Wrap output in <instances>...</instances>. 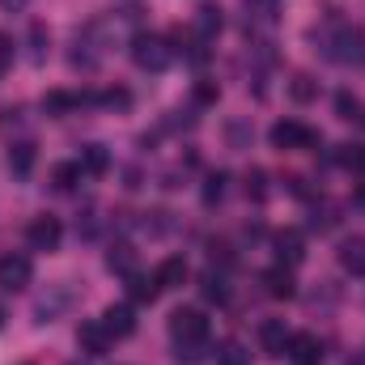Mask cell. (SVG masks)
Here are the masks:
<instances>
[{"label":"cell","instance_id":"e0dca14e","mask_svg":"<svg viewBox=\"0 0 365 365\" xmlns=\"http://www.w3.org/2000/svg\"><path fill=\"white\" fill-rule=\"evenodd\" d=\"M158 284L162 289H182V280H187V264H182L179 255H170V259H162V268H158Z\"/></svg>","mask_w":365,"mask_h":365},{"label":"cell","instance_id":"4fadbf2b","mask_svg":"<svg viewBox=\"0 0 365 365\" xmlns=\"http://www.w3.org/2000/svg\"><path fill=\"white\" fill-rule=\"evenodd\" d=\"M259 344H264V353H272V357H280V353H284V344H289L284 319H268V323L259 327Z\"/></svg>","mask_w":365,"mask_h":365},{"label":"cell","instance_id":"484cf974","mask_svg":"<svg viewBox=\"0 0 365 365\" xmlns=\"http://www.w3.org/2000/svg\"><path fill=\"white\" fill-rule=\"evenodd\" d=\"M225 195V175H212V179L204 182V204H217Z\"/></svg>","mask_w":365,"mask_h":365},{"label":"cell","instance_id":"cb8c5ba5","mask_svg":"<svg viewBox=\"0 0 365 365\" xmlns=\"http://www.w3.org/2000/svg\"><path fill=\"white\" fill-rule=\"evenodd\" d=\"M43 56H47V30H43V21H34L30 26V60L38 64Z\"/></svg>","mask_w":365,"mask_h":365},{"label":"cell","instance_id":"603a6c76","mask_svg":"<svg viewBox=\"0 0 365 365\" xmlns=\"http://www.w3.org/2000/svg\"><path fill=\"white\" fill-rule=\"evenodd\" d=\"M340 166L365 175V145H344V149H340Z\"/></svg>","mask_w":365,"mask_h":365},{"label":"cell","instance_id":"ac0fdd59","mask_svg":"<svg viewBox=\"0 0 365 365\" xmlns=\"http://www.w3.org/2000/svg\"><path fill=\"white\" fill-rule=\"evenodd\" d=\"M81 102H90V98H86V93H47V98H43V110H47V115H68V110H73V106H81Z\"/></svg>","mask_w":365,"mask_h":365},{"label":"cell","instance_id":"5b68a950","mask_svg":"<svg viewBox=\"0 0 365 365\" xmlns=\"http://www.w3.org/2000/svg\"><path fill=\"white\" fill-rule=\"evenodd\" d=\"M60 238H64V230H60L56 217H34V221L26 225V242H30V251H56Z\"/></svg>","mask_w":365,"mask_h":365},{"label":"cell","instance_id":"44dd1931","mask_svg":"<svg viewBox=\"0 0 365 365\" xmlns=\"http://www.w3.org/2000/svg\"><path fill=\"white\" fill-rule=\"evenodd\" d=\"M217 365H251V353H247L238 340H225V344L217 349Z\"/></svg>","mask_w":365,"mask_h":365},{"label":"cell","instance_id":"8fae6325","mask_svg":"<svg viewBox=\"0 0 365 365\" xmlns=\"http://www.w3.org/2000/svg\"><path fill=\"white\" fill-rule=\"evenodd\" d=\"M34 158H38V149H34V140H17V145L9 149V170H13L17 179H26V175L34 170Z\"/></svg>","mask_w":365,"mask_h":365},{"label":"cell","instance_id":"e575fe53","mask_svg":"<svg viewBox=\"0 0 365 365\" xmlns=\"http://www.w3.org/2000/svg\"><path fill=\"white\" fill-rule=\"evenodd\" d=\"M349 365H365V361H349Z\"/></svg>","mask_w":365,"mask_h":365},{"label":"cell","instance_id":"9c48e42d","mask_svg":"<svg viewBox=\"0 0 365 365\" xmlns=\"http://www.w3.org/2000/svg\"><path fill=\"white\" fill-rule=\"evenodd\" d=\"M102 323H106V331H110L115 340H123V336H132V331H136V310H132L128 302L106 306V310H102Z\"/></svg>","mask_w":365,"mask_h":365},{"label":"cell","instance_id":"2e32d148","mask_svg":"<svg viewBox=\"0 0 365 365\" xmlns=\"http://www.w3.org/2000/svg\"><path fill=\"white\" fill-rule=\"evenodd\" d=\"M77 166H81V175H93V179H98V175H106V166H110V153H106L102 145H86Z\"/></svg>","mask_w":365,"mask_h":365},{"label":"cell","instance_id":"3957f363","mask_svg":"<svg viewBox=\"0 0 365 365\" xmlns=\"http://www.w3.org/2000/svg\"><path fill=\"white\" fill-rule=\"evenodd\" d=\"M132 60H136V68H145V73H162V68L170 64V47H166V38H158V34H136V38H132Z\"/></svg>","mask_w":365,"mask_h":365},{"label":"cell","instance_id":"f1b7e54d","mask_svg":"<svg viewBox=\"0 0 365 365\" xmlns=\"http://www.w3.org/2000/svg\"><path fill=\"white\" fill-rule=\"evenodd\" d=\"M336 110H340V119H357L361 102H357V98H349V93H340V98H336Z\"/></svg>","mask_w":365,"mask_h":365},{"label":"cell","instance_id":"d4e9b609","mask_svg":"<svg viewBox=\"0 0 365 365\" xmlns=\"http://www.w3.org/2000/svg\"><path fill=\"white\" fill-rule=\"evenodd\" d=\"M204 297H208V302H225V280L217 272L204 276Z\"/></svg>","mask_w":365,"mask_h":365},{"label":"cell","instance_id":"7402d4cb","mask_svg":"<svg viewBox=\"0 0 365 365\" xmlns=\"http://www.w3.org/2000/svg\"><path fill=\"white\" fill-rule=\"evenodd\" d=\"M158 293H162L158 276H136V272H132V297H136V302H153Z\"/></svg>","mask_w":365,"mask_h":365},{"label":"cell","instance_id":"7a4b0ae2","mask_svg":"<svg viewBox=\"0 0 365 365\" xmlns=\"http://www.w3.org/2000/svg\"><path fill=\"white\" fill-rule=\"evenodd\" d=\"M327 56H331L336 64H353V68H361L365 64V30L349 26V21H336L331 34H327Z\"/></svg>","mask_w":365,"mask_h":365},{"label":"cell","instance_id":"d6a6232c","mask_svg":"<svg viewBox=\"0 0 365 365\" xmlns=\"http://www.w3.org/2000/svg\"><path fill=\"white\" fill-rule=\"evenodd\" d=\"M9 60H13V43H9V34H0V73H4Z\"/></svg>","mask_w":365,"mask_h":365},{"label":"cell","instance_id":"52a82bcc","mask_svg":"<svg viewBox=\"0 0 365 365\" xmlns=\"http://www.w3.org/2000/svg\"><path fill=\"white\" fill-rule=\"evenodd\" d=\"M284 357H289L293 365H319V357H323V344H319L310 331H302V336H289Z\"/></svg>","mask_w":365,"mask_h":365},{"label":"cell","instance_id":"30bf717a","mask_svg":"<svg viewBox=\"0 0 365 365\" xmlns=\"http://www.w3.org/2000/svg\"><path fill=\"white\" fill-rule=\"evenodd\" d=\"M340 264H344V272L365 276V238L361 234H353V238L340 242Z\"/></svg>","mask_w":365,"mask_h":365},{"label":"cell","instance_id":"ba28073f","mask_svg":"<svg viewBox=\"0 0 365 365\" xmlns=\"http://www.w3.org/2000/svg\"><path fill=\"white\" fill-rule=\"evenodd\" d=\"M30 259L26 255H0V289H26L30 284Z\"/></svg>","mask_w":365,"mask_h":365},{"label":"cell","instance_id":"4316f807","mask_svg":"<svg viewBox=\"0 0 365 365\" xmlns=\"http://www.w3.org/2000/svg\"><path fill=\"white\" fill-rule=\"evenodd\" d=\"M217 98H221L217 81H200V86H195V102H200V106H212Z\"/></svg>","mask_w":365,"mask_h":365},{"label":"cell","instance_id":"5bb4252c","mask_svg":"<svg viewBox=\"0 0 365 365\" xmlns=\"http://www.w3.org/2000/svg\"><path fill=\"white\" fill-rule=\"evenodd\" d=\"M264 289H268L272 297H284V302H289V297L297 293V284H293V272H289L284 264H280V268H268V272H264Z\"/></svg>","mask_w":365,"mask_h":365},{"label":"cell","instance_id":"7c38bea8","mask_svg":"<svg viewBox=\"0 0 365 365\" xmlns=\"http://www.w3.org/2000/svg\"><path fill=\"white\" fill-rule=\"evenodd\" d=\"M276 255H280V264H302V255H306L302 234L297 230H280L276 234Z\"/></svg>","mask_w":365,"mask_h":365},{"label":"cell","instance_id":"ffe728a7","mask_svg":"<svg viewBox=\"0 0 365 365\" xmlns=\"http://www.w3.org/2000/svg\"><path fill=\"white\" fill-rule=\"evenodd\" d=\"M77 179H81V166H77V162H64V166L51 170V187H56V191H73Z\"/></svg>","mask_w":365,"mask_h":365},{"label":"cell","instance_id":"83f0119b","mask_svg":"<svg viewBox=\"0 0 365 365\" xmlns=\"http://www.w3.org/2000/svg\"><path fill=\"white\" fill-rule=\"evenodd\" d=\"M247 195H251V200H264V195H268V187H264V170H251V175H247Z\"/></svg>","mask_w":365,"mask_h":365},{"label":"cell","instance_id":"f546056e","mask_svg":"<svg viewBox=\"0 0 365 365\" xmlns=\"http://www.w3.org/2000/svg\"><path fill=\"white\" fill-rule=\"evenodd\" d=\"M293 98H297V102H310V98H314L310 77H293Z\"/></svg>","mask_w":365,"mask_h":365},{"label":"cell","instance_id":"d590c367","mask_svg":"<svg viewBox=\"0 0 365 365\" xmlns=\"http://www.w3.org/2000/svg\"><path fill=\"white\" fill-rule=\"evenodd\" d=\"M361 123H365V115H361Z\"/></svg>","mask_w":365,"mask_h":365},{"label":"cell","instance_id":"836d02e7","mask_svg":"<svg viewBox=\"0 0 365 365\" xmlns=\"http://www.w3.org/2000/svg\"><path fill=\"white\" fill-rule=\"evenodd\" d=\"M30 0H0V9H9V13H17V9H26Z\"/></svg>","mask_w":365,"mask_h":365},{"label":"cell","instance_id":"8992f818","mask_svg":"<svg viewBox=\"0 0 365 365\" xmlns=\"http://www.w3.org/2000/svg\"><path fill=\"white\" fill-rule=\"evenodd\" d=\"M110 331H106V323L102 319H86L81 323V331H77V344H81V353H90V357H102L106 349H110Z\"/></svg>","mask_w":365,"mask_h":365},{"label":"cell","instance_id":"9a60e30c","mask_svg":"<svg viewBox=\"0 0 365 365\" xmlns=\"http://www.w3.org/2000/svg\"><path fill=\"white\" fill-rule=\"evenodd\" d=\"M106 268H110V272H123V276L136 272V251H132V242H115V247L106 251Z\"/></svg>","mask_w":365,"mask_h":365},{"label":"cell","instance_id":"4dcf8cb0","mask_svg":"<svg viewBox=\"0 0 365 365\" xmlns=\"http://www.w3.org/2000/svg\"><path fill=\"white\" fill-rule=\"evenodd\" d=\"M247 9L255 17H276V0H247Z\"/></svg>","mask_w":365,"mask_h":365},{"label":"cell","instance_id":"1f68e13d","mask_svg":"<svg viewBox=\"0 0 365 365\" xmlns=\"http://www.w3.org/2000/svg\"><path fill=\"white\" fill-rule=\"evenodd\" d=\"M93 102H106V106H128V93H123V90H106V93H98Z\"/></svg>","mask_w":365,"mask_h":365},{"label":"cell","instance_id":"6da1fadb","mask_svg":"<svg viewBox=\"0 0 365 365\" xmlns=\"http://www.w3.org/2000/svg\"><path fill=\"white\" fill-rule=\"evenodd\" d=\"M170 336H175V344H179V361L195 365L200 353H204V340H208V319H204L200 310L182 306V310L170 314Z\"/></svg>","mask_w":365,"mask_h":365},{"label":"cell","instance_id":"277c9868","mask_svg":"<svg viewBox=\"0 0 365 365\" xmlns=\"http://www.w3.org/2000/svg\"><path fill=\"white\" fill-rule=\"evenodd\" d=\"M319 136L306 128V123H297V119H280L272 128V145L276 149H284V153H293V149H310Z\"/></svg>","mask_w":365,"mask_h":365},{"label":"cell","instance_id":"d6986e66","mask_svg":"<svg viewBox=\"0 0 365 365\" xmlns=\"http://www.w3.org/2000/svg\"><path fill=\"white\" fill-rule=\"evenodd\" d=\"M195 30H200V38H212L221 30V9H212V4L195 9Z\"/></svg>","mask_w":365,"mask_h":365}]
</instances>
